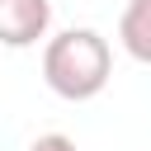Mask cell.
I'll return each mask as SVG.
<instances>
[{
  "instance_id": "cell-1",
  "label": "cell",
  "mask_w": 151,
  "mask_h": 151,
  "mask_svg": "<svg viewBox=\"0 0 151 151\" xmlns=\"http://www.w3.org/2000/svg\"><path fill=\"white\" fill-rule=\"evenodd\" d=\"M109 76H113V52H109V38L94 28H66L42 47V80L52 94L71 104L104 94Z\"/></svg>"
},
{
  "instance_id": "cell-2",
  "label": "cell",
  "mask_w": 151,
  "mask_h": 151,
  "mask_svg": "<svg viewBox=\"0 0 151 151\" xmlns=\"http://www.w3.org/2000/svg\"><path fill=\"white\" fill-rule=\"evenodd\" d=\"M52 28V0H0V47H33Z\"/></svg>"
},
{
  "instance_id": "cell-3",
  "label": "cell",
  "mask_w": 151,
  "mask_h": 151,
  "mask_svg": "<svg viewBox=\"0 0 151 151\" xmlns=\"http://www.w3.org/2000/svg\"><path fill=\"white\" fill-rule=\"evenodd\" d=\"M118 42L132 61L151 66V0H127V9L118 19Z\"/></svg>"
},
{
  "instance_id": "cell-4",
  "label": "cell",
  "mask_w": 151,
  "mask_h": 151,
  "mask_svg": "<svg viewBox=\"0 0 151 151\" xmlns=\"http://www.w3.org/2000/svg\"><path fill=\"white\" fill-rule=\"evenodd\" d=\"M28 151H80V146H76V142H71L66 132H42V137H38V142H33Z\"/></svg>"
}]
</instances>
